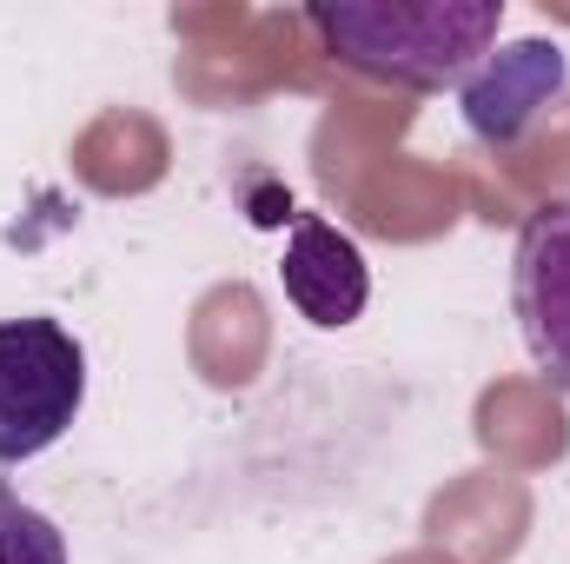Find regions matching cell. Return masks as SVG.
Returning <instances> with one entry per match:
<instances>
[{
	"mask_svg": "<svg viewBox=\"0 0 570 564\" xmlns=\"http://www.w3.org/2000/svg\"><path fill=\"white\" fill-rule=\"evenodd\" d=\"M318 47L372 80L412 94H458L504 33V0H312Z\"/></svg>",
	"mask_w": 570,
	"mask_h": 564,
	"instance_id": "1",
	"label": "cell"
},
{
	"mask_svg": "<svg viewBox=\"0 0 570 564\" xmlns=\"http://www.w3.org/2000/svg\"><path fill=\"white\" fill-rule=\"evenodd\" d=\"M511 312L538 372L570 392V193L544 200L511 253Z\"/></svg>",
	"mask_w": 570,
	"mask_h": 564,
	"instance_id": "3",
	"label": "cell"
},
{
	"mask_svg": "<svg viewBox=\"0 0 570 564\" xmlns=\"http://www.w3.org/2000/svg\"><path fill=\"white\" fill-rule=\"evenodd\" d=\"M558 94H564V54H558L551 40H518V47L491 54V60L458 87L464 127L484 146H518Z\"/></svg>",
	"mask_w": 570,
	"mask_h": 564,
	"instance_id": "4",
	"label": "cell"
},
{
	"mask_svg": "<svg viewBox=\"0 0 570 564\" xmlns=\"http://www.w3.org/2000/svg\"><path fill=\"white\" fill-rule=\"evenodd\" d=\"M87 399V352L60 319H0V465L47 451Z\"/></svg>",
	"mask_w": 570,
	"mask_h": 564,
	"instance_id": "2",
	"label": "cell"
},
{
	"mask_svg": "<svg viewBox=\"0 0 570 564\" xmlns=\"http://www.w3.org/2000/svg\"><path fill=\"white\" fill-rule=\"evenodd\" d=\"M285 299L318 325V332H338L365 312L372 299V273H365V253L318 213H298L292 220V240H285Z\"/></svg>",
	"mask_w": 570,
	"mask_h": 564,
	"instance_id": "5",
	"label": "cell"
},
{
	"mask_svg": "<svg viewBox=\"0 0 570 564\" xmlns=\"http://www.w3.org/2000/svg\"><path fill=\"white\" fill-rule=\"evenodd\" d=\"M0 564H67V538L13 485H0Z\"/></svg>",
	"mask_w": 570,
	"mask_h": 564,
	"instance_id": "6",
	"label": "cell"
}]
</instances>
